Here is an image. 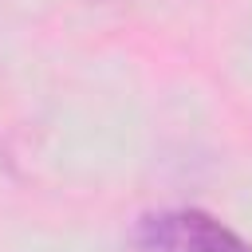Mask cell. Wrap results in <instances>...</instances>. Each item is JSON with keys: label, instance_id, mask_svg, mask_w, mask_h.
<instances>
[{"label": "cell", "instance_id": "cell-1", "mask_svg": "<svg viewBox=\"0 0 252 252\" xmlns=\"http://www.w3.org/2000/svg\"><path fill=\"white\" fill-rule=\"evenodd\" d=\"M134 252H252V240L205 209H161L134 224Z\"/></svg>", "mask_w": 252, "mask_h": 252}]
</instances>
